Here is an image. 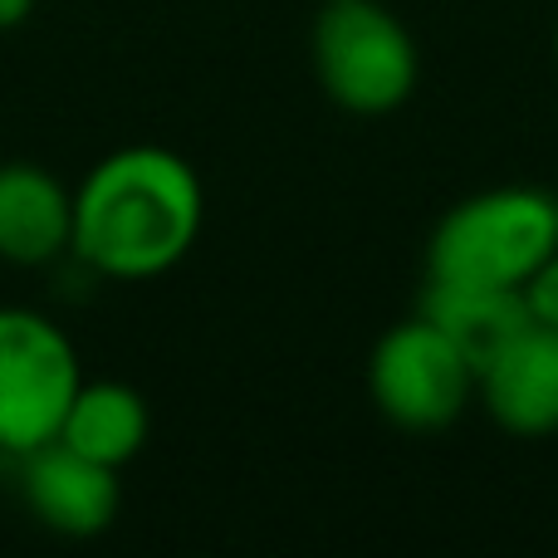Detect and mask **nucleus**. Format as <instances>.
I'll list each match as a JSON object with an SVG mask.
<instances>
[{
    "instance_id": "1",
    "label": "nucleus",
    "mask_w": 558,
    "mask_h": 558,
    "mask_svg": "<svg viewBox=\"0 0 558 558\" xmlns=\"http://www.w3.org/2000/svg\"><path fill=\"white\" fill-rule=\"evenodd\" d=\"M206 226V186L182 153L133 143L98 157L74 186L69 255L98 279L143 284L192 255Z\"/></svg>"
},
{
    "instance_id": "2",
    "label": "nucleus",
    "mask_w": 558,
    "mask_h": 558,
    "mask_svg": "<svg viewBox=\"0 0 558 558\" xmlns=\"http://www.w3.org/2000/svg\"><path fill=\"white\" fill-rule=\"evenodd\" d=\"M558 251L554 196L539 186H490L446 206L426 235V279L436 284L524 289Z\"/></svg>"
},
{
    "instance_id": "3",
    "label": "nucleus",
    "mask_w": 558,
    "mask_h": 558,
    "mask_svg": "<svg viewBox=\"0 0 558 558\" xmlns=\"http://www.w3.org/2000/svg\"><path fill=\"white\" fill-rule=\"evenodd\" d=\"M308 59L328 104L353 118H387L416 94L422 49L383 0H324L308 29Z\"/></svg>"
},
{
    "instance_id": "4",
    "label": "nucleus",
    "mask_w": 558,
    "mask_h": 558,
    "mask_svg": "<svg viewBox=\"0 0 558 558\" xmlns=\"http://www.w3.org/2000/svg\"><path fill=\"white\" fill-rule=\"evenodd\" d=\"M84 383L78 348L39 308L0 304V456L20 461L54 441Z\"/></svg>"
},
{
    "instance_id": "5",
    "label": "nucleus",
    "mask_w": 558,
    "mask_h": 558,
    "mask_svg": "<svg viewBox=\"0 0 558 558\" xmlns=\"http://www.w3.org/2000/svg\"><path fill=\"white\" fill-rule=\"evenodd\" d=\"M367 397L397 432H446L475 402V363L426 314H412L367 353Z\"/></svg>"
},
{
    "instance_id": "6",
    "label": "nucleus",
    "mask_w": 558,
    "mask_h": 558,
    "mask_svg": "<svg viewBox=\"0 0 558 558\" xmlns=\"http://www.w3.org/2000/svg\"><path fill=\"white\" fill-rule=\"evenodd\" d=\"M20 500L59 539H98L113 530L123 510V481L113 465L69 451L64 441H45L20 456Z\"/></svg>"
},
{
    "instance_id": "7",
    "label": "nucleus",
    "mask_w": 558,
    "mask_h": 558,
    "mask_svg": "<svg viewBox=\"0 0 558 558\" xmlns=\"http://www.w3.org/2000/svg\"><path fill=\"white\" fill-rule=\"evenodd\" d=\"M475 402L505 436L544 441L558 436V328L524 324L475 373Z\"/></svg>"
},
{
    "instance_id": "8",
    "label": "nucleus",
    "mask_w": 558,
    "mask_h": 558,
    "mask_svg": "<svg viewBox=\"0 0 558 558\" xmlns=\"http://www.w3.org/2000/svg\"><path fill=\"white\" fill-rule=\"evenodd\" d=\"M74 192L45 162L10 157L0 162V260L35 270L69 255Z\"/></svg>"
},
{
    "instance_id": "9",
    "label": "nucleus",
    "mask_w": 558,
    "mask_h": 558,
    "mask_svg": "<svg viewBox=\"0 0 558 558\" xmlns=\"http://www.w3.org/2000/svg\"><path fill=\"white\" fill-rule=\"evenodd\" d=\"M147 436H153V412H147V397L133 383H113V377L88 383L84 377L54 441H64L69 451L88 456L98 465L123 471L128 461L143 456Z\"/></svg>"
},
{
    "instance_id": "10",
    "label": "nucleus",
    "mask_w": 558,
    "mask_h": 558,
    "mask_svg": "<svg viewBox=\"0 0 558 558\" xmlns=\"http://www.w3.org/2000/svg\"><path fill=\"white\" fill-rule=\"evenodd\" d=\"M456 348L475 363L481 373L524 324H534L530 308H524V294L520 289H490V284H436L426 279L422 289V308Z\"/></svg>"
},
{
    "instance_id": "11",
    "label": "nucleus",
    "mask_w": 558,
    "mask_h": 558,
    "mask_svg": "<svg viewBox=\"0 0 558 558\" xmlns=\"http://www.w3.org/2000/svg\"><path fill=\"white\" fill-rule=\"evenodd\" d=\"M520 294H524V308H530L534 324L558 328V251H554L549 260H544L530 279H524Z\"/></svg>"
},
{
    "instance_id": "12",
    "label": "nucleus",
    "mask_w": 558,
    "mask_h": 558,
    "mask_svg": "<svg viewBox=\"0 0 558 558\" xmlns=\"http://www.w3.org/2000/svg\"><path fill=\"white\" fill-rule=\"evenodd\" d=\"M35 15V0H0V29H15Z\"/></svg>"
},
{
    "instance_id": "13",
    "label": "nucleus",
    "mask_w": 558,
    "mask_h": 558,
    "mask_svg": "<svg viewBox=\"0 0 558 558\" xmlns=\"http://www.w3.org/2000/svg\"><path fill=\"white\" fill-rule=\"evenodd\" d=\"M554 59H558V25H554Z\"/></svg>"
},
{
    "instance_id": "14",
    "label": "nucleus",
    "mask_w": 558,
    "mask_h": 558,
    "mask_svg": "<svg viewBox=\"0 0 558 558\" xmlns=\"http://www.w3.org/2000/svg\"><path fill=\"white\" fill-rule=\"evenodd\" d=\"M554 216H558V196H554Z\"/></svg>"
}]
</instances>
